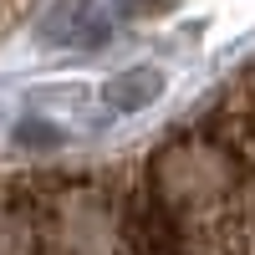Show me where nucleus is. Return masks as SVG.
I'll return each instance as SVG.
<instances>
[{
    "mask_svg": "<svg viewBox=\"0 0 255 255\" xmlns=\"http://www.w3.org/2000/svg\"><path fill=\"white\" fill-rule=\"evenodd\" d=\"M0 255H255V56L133 148L0 163Z\"/></svg>",
    "mask_w": 255,
    "mask_h": 255,
    "instance_id": "nucleus-1",
    "label": "nucleus"
},
{
    "mask_svg": "<svg viewBox=\"0 0 255 255\" xmlns=\"http://www.w3.org/2000/svg\"><path fill=\"white\" fill-rule=\"evenodd\" d=\"M20 5H26V0H0V31H5V26H10V20L20 15Z\"/></svg>",
    "mask_w": 255,
    "mask_h": 255,
    "instance_id": "nucleus-2",
    "label": "nucleus"
}]
</instances>
